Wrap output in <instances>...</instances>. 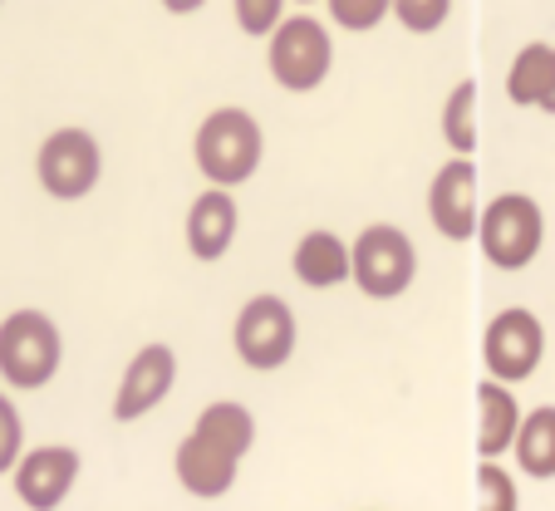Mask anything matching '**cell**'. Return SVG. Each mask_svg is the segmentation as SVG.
<instances>
[{
    "label": "cell",
    "mask_w": 555,
    "mask_h": 511,
    "mask_svg": "<svg viewBox=\"0 0 555 511\" xmlns=\"http://www.w3.org/2000/svg\"><path fill=\"white\" fill-rule=\"evenodd\" d=\"M300 5H310V0H300Z\"/></svg>",
    "instance_id": "obj_27"
},
{
    "label": "cell",
    "mask_w": 555,
    "mask_h": 511,
    "mask_svg": "<svg viewBox=\"0 0 555 511\" xmlns=\"http://www.w3.org/2000/svg\"><path fill=\"white\" fill-rule=\"evenodd\" d=\"M545 217L541 202L526 192H502L482 207V227H477V246L496 271H526L541 256Z\"/></svg>",
    "instance_id": "obj_3"
},
{
    "label": "cell",
    "mask_w": 555,
    "mask_h": 511,
    "mask_svg": "<svg viewBox=\"0 0 555 511\" xmlns=\"http://www.w3.org/2000/svg\"><path fill=\"white\" fill-rule=\"evenodd\" d=\"M349 256H354V285L369 301H393L418 281V246L393 221H369L354 237Z\"/></svg>",
    "instance_id": "obj_4"
},
{
    "label": "cell",
    "mask_w": 555,
    "mask_h": 511,
    "mask_svg": "<svg viewBox=\"0 0 555 511\" xmlns=\"http://www.w3.org/2000/svg\"><path fill=\"white\" fill-rule=\"evenodd\" d=\"M442 138L457 157L477 153V79H462L442 104Z\"/></svg>",
    "instance_id": "obj_19"
},
{
    "label": "cell",
    "mask_w": 555,
    "mask_h": 511,
    "mask_svg": "<svg viewBox=\"0 0 555 511\" xmlns=\"http://www.w3.org/2000/svg\"><path fill=\"white\" fill-rule=\"evenodd\" d=\"M207 0H163V11H172V15H192V11H202Z\"/></svg>",
    "instance_id": "obj_25"
},
{
    "label": "cell",
    "mask_w": 555,
    "mask_h": 511,
    "mask_svg": "<svg viewBox=\"0 0 555 511\" xmlns=\"http://www.w3.org/2000/svg\"><path fill=\"white\" fill-rule=\"evenodd\" d=\"M281 15H285V0H236V25H242L251 40H271L285 25Z\"/></svg>",
    "instance_id": "obj_23"
},
{
    "label": "cell",
    "mask_w": 555,
    "mask_h": 511,
    "mask_svg": "<svg viewBox=\"0 0 555 511\" xmlns=\"http://www.w3.org/2000/svg\"><path fill=\"white\" fill-rule=\"evenodd\" d=\"M266 69H271V79L281 84V89L310 94V89H320V84L330 79V69H335V40H330V30L320 21L295 15V21H285L281 30L271 35Z\"/></svg>",
    "instance_id": "obj_6"
},
{
    "label": "cell",
    "mask_w": 555,
    "mask_h": 511,
    "mask_svg": "<svg viewBox=\"0 0 555 511\" xmlns=\"http://www.w3.org/2000/svg\"><path fill=\"white\" fill-rule=\"evenodd\" d=\"M242 231V212H236V197L221 188L197 192V202L188 207V251L197 261H221Z\"/></svg>",
    "instance_id": "obj_13"
},
{
    "label": "cell",
    "mask_w": 555,
    "mask_h": 511,
    "mask_svg": "<svg viewBox=\"0 0 555 511\" xmlns=\"http://www.w3.org/2000/svg\"><path fill=\"white\" fill-rule=\"evenodd\" d=\"M79 452L64 448V443H44V448H30L21 458V468L11 472L15 477V497L25 501L30 511H60L64 497L79 482Z\"/></svg>",
    "instance_id": "obj_11"
},
{
    "label": "cell",
    "mask_w": 555,
    "mask_h": 511,
    "mask_svg": "<svg viewBox=\"0 0 555 511\" xmlns=\"http://www.w3.org/2000/svg\"><path fill=\"white\" fill-rule=\"evenodd\" d=\"M64 365V334L44 310H15L0 320V379L15 388H44Z\"/></svg>",
    "instance_id": "obj_2"
},
{
    "label": "cell",
    "mask_w": 555,
    "mask_h": 511,
    "mask_svg": "<svg viewBox=\"0 0 555 511\" xmlns=\"http://www.w3.org/2000/svg\"><path fill=\"white\" fill-rule=\"evenodd\" d=\"M192 429L207 433V438L221 443V448H231L236 458H246L251 443H256V418H251V408L236 404V398H217V404H207Z\"/></svg>",
    "instance_id": "obj_18"
},
{
    "label": "cell",
    "mask_w": 555,
    "mask_h": 511,
    "mask_svg": "<svg viewBox=\"0 0 555 511\" xmlns=\"http://www.w3.org/2000/svg\"><path fill=\"white\" fill-rule=\"evenodd\" d=\"M545 359V324L526 305H506L487 320L482 330V365L496 384L516 388L521 379H531Z\"/></svg>",
    "instance_id": "obj_7"
},
{
    "label": "cell",
    "mask_w": 555,
    "mask_h": 511,
    "mask_svg": "<svg viewBox=\"0 0 555 511\" xmlns=\"http://www.w3.org/2000/svg\"><path fill=\"white\" fill-rule=\"evenodd\" d=\"M25 458V423H21V408L11 398L0 394V472H15Z\"/></svg>",
    "instance_id": "obj_24"
},
{
    "label": "cell",
    "mask_w": 555,
    "mask_h": 511,
    "mask_svg": "<svg viewBox=\"0 0 555 511\" xmlns=\"http://www.w3.org/2000/svg\"><path fill=\"white\" fill-rule=\"evenodd\" d=\"M35 173H40V188L54 202H79L104 178V148L89 128H54L40 143Z\"/></svg>",
    "instance_id": "obj_8"
},
{
    "label": "cell",
    "mask_w": 555,
    "mask_h": 511,
    "mask_svg": "<svg viewBox=\"0 0 555 511\" xmlns=\"http://www.w3.org/2000/svg\"><path fill=\"white\" fill-rule=\"evenodd\" d=\"M551 79H555V44L531 40L521 44V54L506 69V99L521 108H541L545 94H551Z\"/></svg>",
    "instance_id": "obj_16"
},
{
    "label": "cell",
    "mask_w": 555,
    "mask_h": 511,
    "mask_svg": "<svg viewBox=\"0 0 555 511\" xmlns=\"http://www.w3.org/2000/svg\"><path fill=\"white\" fill-rule=\"evenodd\" d=\"M178 384V355L168 345H143L133 359H128L124 379H118V394H114V418L118 423H138L147 418L163 398L172 394Z\"/></svg>",
    "instance_id": "obj_10"
},
{
    "label": "cell",
    "mask_w": 555,
    "mask_h": 511,
    "mask_svg": "<svg viewBox=\"0 0 555 511\" xmlns=\"http://www.w3.org/2000/svg\"><path fill=\"white\" fill-rule=\"evenodd\" d=\"M521 404H516V394L506 384H496V379H482L477 384V458L492 462L502 458V452L516 448V433H521Z\"/></svg>",
    "instance_id": "obj_14"
},
{
    "label": "cell",
    "mask_w": 555,
    "mask_h": 511,
    "mask_svg": "<svg viewBox=\"0 0 555 511\" xmlns=\"http://www.w3.org/2000/svg\"><path fill=\"white\" fill-rule=\"evenodd\" d=\"M192 157L211 188L231 192L256 178V167L266 157V133L246 108H211L192 133Z\"/></svg>",
    "instance_id": "obj_1"
},
{
    "label": "cell",
    "mask_w": 555,
    "mask_h": 511,
    "mask_svg": "<svg viewBox=\"0 0 555 511\" xmlns=\"http://www.w3.org/2000/svg\"><path fill=\"white\" fill-rule=\"evenodd\" d=\"M516 468L535 482L555 477V404H541L521 418V433H516Z\"/></svg>",
    "instance_id": "obj_17"
},
{
    "label": "cell",
    "mask_w": 555,
    "mask_h": 511,
    "mask_svg": "<svg viewBox=\"0 0 555 511\" xmlns=\"http://www.w3.org/2000/svg\"><path fill=\"white\" fill-rule=\"evenodd\" d=\"M291 266L295 281L310 285V291H330V285H345L354 276V256H349L345 237H335V231H305Z\"/></svg>",
    "instance_id": "obj_15"
},
{
    "label": "cell",
    "mask_w": 555,
    "mask_h": 511,
    "mask_svg": "<svg viewBox=\"0 0 555 511\" xmlns=\"http://www.w3.org/2000/svg\"><path fill=\"white\" fill-rule=\"evenodd\" d=\"M325 5H330V21L345 25V30H354V35L384 25V15L393 11V0H325Z\"/></svg>",
    "instance_id": "obj_22"
},
{
    "label": "cell",
    "mask_w": 555,
    "mask_h": 511,
    "mask_svg": "<svg viewBox=\"0 0 555 511\" xmlns=\"http://www.w3.org/2000/svg\"><path fill=\"white\" fill-rule=\"evenodd\" d=\"M295 340H300V324H295V310L281 295H251L236 310V324H231L236 359L256 374H275L281 365H291Z\"/></svg>",
    "instance_id": "obj_5"
},
{
    "label": "cell",
    "mask_w": 555,
    "mask_h": 511,
    "mask_svg": "<svg viewBox=\"0 0 555 511\" xmlns=\"http://www.w3.org/2000/svg\"><path fill=\"white\" fill-rule=\"evenodd\" d=\"M172 468H178V482L188 497H202V501H217L227 497L231 487H236V472H242V458L231 448H221V443H211L207 433L192 429L188 438L178 443V458H172Z\"/></svg>",
    "instance_id": "obj_12"
},
{
    "label": "cell",
    "mask_w": 555,
    "mask_h": 511,
    "mask_svg": "<svg viewBox=\"0 0 555 511\" xmlns=\"http://www.w3.org/2000/svg\"><path fill=\"white\" fill-rule=\"evenodd\" d=\"M428 217L448 241H472L482 227V207H477V163L472 157H452L433 173L428 182Z\"/></svg>",
    "instance_id": "obj_9"
},
{
    "label": "cell",
    "mask_w": 555,
    "mask_h": 511,
    "mask_svg": "<svg viewBox=\"0 0 555 511\" xmlns=\"http://www.w3.org/2000/svg\"><path fill=\"white\" fill-rule=\"evenodd\" d=\"M541 108H545V114L555 118V79H551V94H545V104H541Z\"/></svg>",
    "instance_id": "obj_26"
},
{
    "label": "cell",
    "mask_w": 555,
    "mask_h": 511,
    "mask_svg": "<svg viewBox=\"0 0 555 511\" xmlns=\"http://www.w3.org/2000/svg\"><path fill=\"white\" fill-rule=\"evenodd\" d=\"M477 511H521V491H516L512 472L496 462L477 468Z\"/></svg>",
    "instance_id": "obj_20"
},
{
    "label": "cell",
    "mask_w": 555,
    "mask_h": 511,
    "mask_svg": "<svg viewBox=\"0 0 555 511\" xmlns=\"http://www.w3.org/2000/svg\"><path fill=\"white\" fill-rule=\"evenodd\" d=\"M393 15L409 35H433L448 25L452 15V0H393Z\"/></svg>",
    "instance_id": "obj_21"
}]
</instances>
